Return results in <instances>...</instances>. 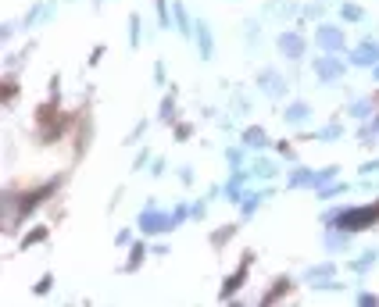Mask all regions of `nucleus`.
<instances>
[{"label": "nucleus", "mask_w": 379, "mask_h": 307, "mask_svg": "<svg viewBox=\"0 0 379 307\" xmlns=\"http://www.w3.org/2000/svg\"><path fill=\"white\" fill-rule=\"evenodd\" d=\"M379 218V208L375 203H368V208H344V211H330L326 215V222L330 225H340L344 232H358V229H365L368 222H375Z\"/></svg>", "instance_id": "obj_1"}, {"label": "nucleus", "mask_w": 379, "mask_h": 307, "mask_svg": "<svg viewBox=\"0 0 379 307\" xmlns=\"http://www.w3.org/2000/svg\"><path fill=\"white\" fill-rule=\"evenodd\" d=\"M140 229H143L147 236H157V232L176 229V218H172V211H169V215H165V211H157V203L150 200L147 208H143V215H140Z\"/></svg>", "instance_id": "obj_2"}, {"label": "nucleus", "mask_w": 379, "mask_h": 307, "mask_svg": "<svg viewBox=\"0 0 379 307\" xmlns=\"http://www.w3.org/2000/svg\"><path fill=\"white\" fill-rule=\"evenodd\" d=\"M315 43L326 50V54H340V50L347 46V36H344V29H337V25H318V29H315Z\"/></svg>", "instance_id": "obj_3"}, {"label": "nucleus", "mask_w": 379, "mask_h": 307, "mask_svg": "<svg viewBox=\"0 0 379 307\" xmlns=\"http://www.w3.org/2000/svg\"><path fill=\"white\" fill-rule=\"evenodd\" d=\"M276 46H279V54L287 58V61H301L304 58V36L301 32H294V29H287V32H279V39H276Z\"/></svg>", "instance_id": "obj_4"}, {"label": "nucleus", "mask_w": 379, "mask_h": 307, "mask_svg": "<svg viewBox=\"0 0 379 307\" xmlns=\"http://www.w3.org/2000/svg\"><path fill=\"white\" fill-rule=\"evenodd\" d=\"M344 72H347V65H344L340 58H333V54L315 58V79H318V82H337Z\"/></svg>", "instance_id": "obj_5"}, {"label": "nucleus", "mask_w": 379, "mask_h": 307, "mask_svg": "<svg viewBox=\"0 0 379 307\" xmlns=\"http://www.w3.org/2000/svg\"><path fill=\"white\" fill-rule=\"evenodd\" d=\"M258 89H261L265 96L279 100V96L287 93V79H283L276 68H261V75H258Z\"/></svg>", "instance_id": "obj_6"}, {"label": "nucleus", "mask_w": 379, "mask_h": 307, "mask_svg": "<svg viewBox=\"0 0 379 307\" xmlns=\"http://www.w3.org/2000/svg\"><path fill=\"white\" fill-rule=\"evenodd\" d=\"M351 61L361 65V68H375V65H379V43H375L372 36H365V39L351 50Z\"/></svg>", "instance_id": "obj_7"}, {"label": "nucleus", "mask_w": 379, "mask_h": 307, "mask_svg": "<svg viewBox=\"0 0 379 307\" xmlns=\"http://www.w3.org/2000/svg\"><path fill=\"white\" fill-rule=\"evenodd\" d=\"M297 11H301V8H297V0H268V4L261 8L265 18H276V22H290Z\"/></svg>", "instance_id": "obj_8"}, {"label": "nucleus", "mask_w": 379, "mask_h": 307, "mask_svg": "<svg viewBox=\"0 0 379 307\" xmlns=\"http://www.w3.org/2000/svg\"><path fill=\"white\" fill-rule=\"evenodd\" d=\"M193 29H197V50H200V58H204V61H211V58H215V39H211L207 22H197Z\"/></svg>", "instance_id": "obj_9"}, {"label": "nucleus", "mask_w": 379, "mask_h": 307, "mask_svg": "<svg viewBox=\"0 0 379 307\" xmlns=\"http://www.w3.org/2000/svg\"><path fill=\"white\" fill-rule=\"evenodd\" d=\"M243 43H247V50H251V54H258V50H261L265 36H261V25H258V18H247V22H243Z\"/></svg>", "instance_id": "obj_10"}, {"label": "nucleus", "mask_w": 379, "mask_h": 307, "mask_svg": "<svg viewBox=\"0 0 379 307\" xmlns=\"http://www.w3.org/2000/svg\"><path fill=\"white\" fill-rule=\"evenodd\" d=\"M283 118H287L290 125H308V122H311V108L304 104V100H294V104L283 111Z\"/></svg>", "instance_id": "obj_11"}, {"label": "nucleus", "mask_w": 379, "mask_h": 307, "mask_svg": "<svg viewBox=\"0 0 379 307\" xmlns=\"http://www.w3.org/2000/svg\"><path fill=\"white\" fill-rule=\"evenodd\" d=\"M247 179H251V172H236L229 182H226V196L233 200V203H240L247 193H243V186H247Z\"/></svg>", "instance_id": "obj_12"}, {"label": "nucleus", "mask_w": 379, "mask_h": 307, "mask_svg": "<svg viewBox=\"0 0 379 307\" xmlns=\"http://www.w3.org/2000/svg\"><path fill=\"white\" fill-rule=\"evenodd\" d=\"M243 146H251V150H265V146H268V132L258 129V125H251V129L243 132Z\"/></svg>", "instance_id": "obj_13"}, {"label": "nucleus", "mask_w": 379, "mask_h": 307, "mask_svg": "<svg viewBox=\"0 0 379 307\" xmlns=\"http://www.w3.org/2000/svg\"><path fill=\"white\" fill-rule=\"evenodd\" d=\"M172 18H176V29H179L183 36H190V32H193V29H190V15H186V8L179 4V0L172 4Z\"/></svg>", "instance_id": "obj_14"}, {"label": "nucleus", "mask_w": 379, "mask_h": 307, "mask_svg": "<svg viewBox=\"0 0 379 307\" xmlns=\"http://www.w3.org/2000/svg\"><path fill=\"white\" fill-rule=\"evenodd\" d=\"M326 246H330V250H347V246H351V236H347L344 229H340V232L330 229V232H326Z\"/></svg>", "instance_id": "obj_15"}, {"label": "nucleus", "mask_w": 379, "mask_h": 307, "mask_svg": "<svg viewBox=\"0 0 379 307\" xmlns=\"http://www.w3.org/2000/svg\"><path fill=\"white\" fill-rule=\"evenodd\" d=\"M268 196H272L268 189H265V193H247V196H243V200H247V203H243V218H251V215H254V208H258V203H265Z\"/></svg>", "instance_id": "obj_16"}, {"label": "nucleus", "mask_w": 379, "mask_h": 307, "mask_svg": "<svg viewBox=\"0 0 379 307\" xmlns=\"http://www.w3.org/2000/svg\"><path fill=\"white\" fill-rule=\"evenodd\" d=\"M290 186H294V189H301V186H315V172H311V168H297V172L290 175Z\"/></svg>", "instance_id": "obj_17"}, {"label": "nucleus", "mask_w": 379, "mask_h": 307, "mask_svg": "<svg viewBox=\"0 0 379 307\" xmlns=\"http://www.w3.org/2000/svg\"><path fill=\"white\" fill-rule=\"evenodd\" d=\"M251 175H254V179H272V175H276V165H272V161H254V165H251Z\"/></svg>", "instance_id": "obj_18"}, {"label": "nucleus", "mask_w": 379, "mask_h": 307, "mask_svg": "<svg viewBox=\"0 0 379 307\" xmlns=\"http://www.w3.org/2000/svg\"><path fill=\"white\" fill-rule=\"evenodd\" d=\"M375 258H379V253H375V250H365V253H361V261H354L351 268H354V272L361 275V272H368V268L375 265Z\"/></svg>", "instance_id": "obj_19"}, {"label": "nucleus", "mask_w": 379, "mask_h": 307, "mask_svg": "<svg viewBox=\"0 0 379 307\" xmlns=\"http://www.w3.org/2000/svg\"><path fill=\"white\" fill-rule=\"evenodd\" d=\"M330 275H333V265H318V268H308V272H304V279H308V282L330 279Z\"/></svg>", "instance_id": "obj_20"}, {"label": "nucleus", "mask_w": 379, "mask_h": 307, "mask_svg": "<svg viewBox=\"0 0 379 307\" xmlns=\"http://www.w3.org/2000/svg\"><path fill=\"white\" fill-rule=\"evenodd\" d=\"M340 15H344L347 22H361V18H365V11H361L358 4H340Z\"/></svg>", "instance_id": "obj_21"}, {"label": "nucleus", "mask_w": 379, "mask_h": 307, "mask_svg": "<svg viewBox=\"0 0 379 307\" xmlns=\"http://www.w3.org/2000/svg\"><path fill=\"white\" fill-rule=\"evenodd\" d=\"M375 136H379V118H372V122L361 129V143H365V146H372V139H375Z\"/></svg>", "instance_id": "obj_22"}, {"label": "nucleus", "mask_w": 379, "mask_h": 307, "mask_svg": "<svg viewBox=\"0 0 379 307\" xmlns=\"http://www.w3.org/2000/svg\"><path fill=\"white\" fill-rule=\"evenodd\" d=\"M351 115H354V118H368V115H372V104H368V100H354V104H351Z\"/></svg>", "instance_id": "obj_23"}, {"label": "nucleus", "mask_w": 379, "mask_h": 307, "mask_svg": "<svg viewBox=\"0 0 379 307\" xmlns=\"http://www.w3.org/2000/svg\"><path fill=\"white\" fill-rule=\"evenodd\" d=\"M337 179V168H322V172H315V189L318 186H326V182H333Z\"/></svg>", "instance_id": "obj_24"}, {"label": "nucleus", "mask_w": 379, "mask_h": 307, "mask_svg": "<svg viewBox=\"0 0 379 307\" xmlns=\"http://www.w3.org/2000/svg\"><path fill=\"white\" fill-rule=\"evenodd\" d=\"M129 43H133V46H140V18H136V15L129 18Z\"/></svg>", "instance_id": "obj_25"}, {"label": "nucleus", "mask_w": 379, "mask_h": 307, "mask_svg": "<svg viewBox=\"0 0 379 307\" xmlns=\"http://www.w3.org/2000/svg\"><path fill=\"white\" fill-rule=\"evenodd\" d=\"M340 136V125H326V129H318V139H337Z\"/></svg>", "instance_id": "obj_26"}, {"label": "nucleus", "mask_w": 379, "mask_h": 307, "mask_svg": "<svg viewBox=\"0 0 379 307\" xmlns=\"http://www.w3.org/2000/svg\"><path fill=\"white\" fill-rule=\"evenodd\" d=\"M226 158H229V165H240V161H243V150H233V146H229Z\"/></svg>", "instance_id": "obj_27"}, {"label": "nucleus", "mask_w": 379, "mask_h": 307, "mask_svg": "<svg viewBox=\"0 0 379 307\" xmlns=\"http://www.w3.org/2000/svg\"><path fill=\"white\" fill-rule=\"evenodd\" d=\"M179 179L183 182H193V168H179Z\"/></svg>", "instance_id": "obj_28"}, {"label": "nucleus", "mask_w": 379, "mask_h": 307, "mask_svg": "<svg viewBox=\"0 0 379 307\" xmlns=\"http://www.w3.org/2000/svg\"><path fill=\"white\" fill-rule=\"evenodd\" d=\"M375 168H379V161H368V165H365V168H361V172H365V175H372V172H375Z\"/></svg>", "instance_id": "obj_29"}, {"label": "nucleus", "mask_w": 379, "mask_h": 307, "mask_svg": "<svg viewBox=\"0 0 379 307\" xmlns=\"http://www.w3.org/2000/svg\"><path fill=\"white\" fill-rule=\"evenodd\" d=\"M372 79H375V82H379V65H375V68H372Z\"/></svg>", "instance_id": "obj_30"}]
</instances>
